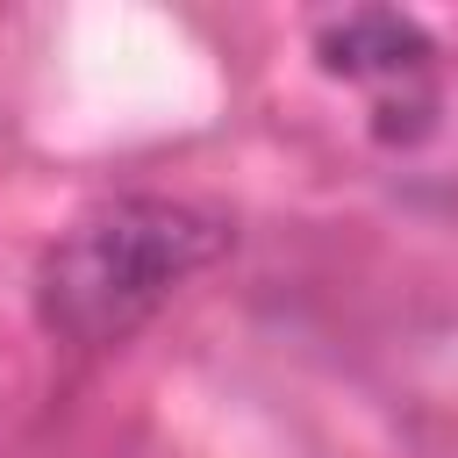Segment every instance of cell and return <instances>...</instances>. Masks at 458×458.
Wrapping results in <instances>:
<instances>
[{"label": "cell", "instance_id": "6da1fadb", "mask_svg": "<svg viewBox=\"0 0 458 458\" xmlns=\"http://www.w3.org/2000/svg\"><path fill=\"white\" fill-rule=\"evenodd\" d=\"M229 250V222L165 200V193H122L93 215H79L36 265V315L64 344H122L136 336L193 272H208Z\"/></svg>", "mask_w": 458, "mask_h": 458}, {"label": "cell", "instance_id": "7a4b0ae2", "mask_svg": "<svg viewBox=\"0 0 458 458\" xmlns=\"http://www.w3.org/2000/svg\"><path fill=\"white\" fill-rule=\"evenodd\" d=\"M315 50H322V72L365 79V86H422V79H429V57H437L429 36H422V21L394 14V7L336 14V21L315 36Z\"/></svg>", "mask_w": 458, "mask_h": 458}]
</instances>
